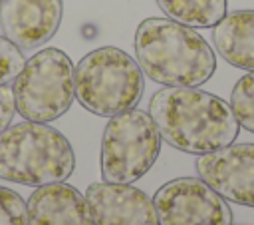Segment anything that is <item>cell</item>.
<instances>
[{"label": "cell", "mask_w": 254, "mask_h": 225, "mask_svg": "<svg viewBox=\"0 0 254 225\" xmlns=\"http://www.w3.org/2000/svg\"><path fill=\"white\" fill-rule=\"evenodd\" d=\"M135 56L143 74L163 86L198 88L216 70L208 42L171 18H147L137 26Z\"/></svg>", "instance_id": "obj_2"}, {"label": "cell", "mask_w": 254, "mask_h": 225, "mask_svg": "<svg viewBox=\"0 0 254 225\" xmlns=\"http://www.w3.org/2000/svg\"><path fill=\"white\" fill-rule=\"evenodd\" d=\"M62 14V0H2V36L14 42L20 50L40 48L58 32Z\"/></svg>", "instance_id": "obj_10"}, {"label": "cell", "mask_w": 254, "mask_h": 225, "mask_svg": "<svg viewBox=\"0 0 254 225\" xmlns=\"http://www.w3.org/2000/svg\"><path fill=\"white\" fill-rule=\"evenodd\" d=\"M196 171L226 201L254 207V143H230L202 153Z\"/></svg>", "instance_id": "obj_8"}, {"label": "cell", "mask_w": 254, "mask_h": 225, "mask_svg": "<svg viewBox=\"0 0 254 225\" xmlns=\"http://www.w3.org/2000/svg\"><path fill=\"white\" fill-rule=\"evenodd\" d=\"M0 2H2V0H0Z\"/></svg>", "instance_id": "obj_18"}, {"label": "cell", "mask_w": 254, "mask_h": 225, "mask_svg": "<svg viewBox=\"0 0 254 225\" xmlns=\"http://www.w3.org/2000/svg\"><path fill=\"white\" fill-rule=\"evenodd\" d=\"M16 113V100H14V92L8 86H0V133L12 125Z\"/></svg>", "instance_id": "obj_17"}, {"label": "cell", "mask_w": 254, "mask_h": 225, "mask_svg": "<svg viewBox=\"0 0 254 225\" xmlns=\"http://www.w3.org/2000/svg\"><path fill=\"white\" fill-rule=\"evenodd\" d=\"M85 201L93 225H159L153 199L131 183H91Z\"/></svg>", "instance_id": "obj_9"}, {"label": "cell", "mask_w": 254, "mask_h": 225, "mask_svg": "<svg viewBox=\"0 0 254 225\" xmlns=\"http://www.w3.org/2000/svg\"><path fill=\"white\" fill-rule=\"evenodd\" d=\"M16 112L30 121L50 123L62 117L75 98V76L69 56L60 48H44L26 60L12 82Z\"/></svg>", "instance_id": "obj_5"}, {"label": "cell", "mask_w": 254, "mask_h": 225, "mask_svg": "<svg viewBox=\"0 0 254 225\" xmlns=\"http://www.w3.org/2000/svg\"><path fill=\"white\" fill-rule=\"evenodd\" d=\"M161 139L175 149L202 155L230 145L238 135V121L230 104L198 88L167 86L149 104Z\"/></svg>", "instance_id": "obj_1"}, {"label": "cell", "mask_w": 254, "mask_h": 225, "mask_svg": "<svg viewBox=\"0 0 254 225\" xmlns=\"http://www.w3.org/2000/svg\"><path fill=\"white\" fill-rule=\"evenodd\" d=\"M75 169L67 137L40 121H20L0 133V179L22 185L65 181Z\"/></svg>", "instance_id": "obj_3"}, {"label": "cell", "mask_w": 254, "mask_h": 225, "mask_svg": "<svg viewBox=\"0 0 254 225\" xmlns=\"http://www.w3.org/2000/svg\"><path fill=\"white\" fill-rule=\"evenodd\" d=\"M75 98L101 117L135 108L145 92L143 70L125 50L101 46L85 54L73 68Z\"/></svg>", "instance_id": "obj_4"}, {"label": "cell", "mask_w": 254, "mask_h": 225, "mask_svg": "<svg viewBox=\"0 0 254 225\" xmlns=\"http://www.w3.org/2000/svg\"><path fill=\"white\" fill-rule=\"evenodd\" d=\"M157 4L171 20L190 28H212L226 14V0H157Z\"/></svg>", "instance_id": "obj_13"}, {"label": "cell", "mask_w": 254, "mask_h": 225, "mask_svg": "<svg viewBox=\"0 0 254 225\" xmlns=\"http://www.w3.org/2000/svg\"><path fill=\"white\" fill-rule=\"evenodd\" d=\"M24 64L26 58L22 50L6 36H0V86H8L10 82H14Z\"/></svg>", "instance_id": "obj_16"}, {"label": "cell", "mask_w": 254, "mask_h": 225, "mask_svg": "<svg viewBox=\"0 0 254 225\" xmlns=\"http://www.w3.org/2000/svg\"><path fill=\"white\" fill-rule=\"evenodd\" d=\"M216 52L230 66L254 72V10H234L212 30Z\"/></svg>", "instance_id": "obj_12"}, {"label": "cell", "mask_w": 254, "mask_h": 225, "mask_svg": "<svg viewBox=\"0 0 254 225\" xmlns=\"http://www.w3.org/2000/svg\"><path fill=\"white\" fill-rule=\"evenodd\" d=\"M159 225H232L230 205L200 177H177L153 195Z\"/></svg>", "instance_id": "obj_7"}, {"label": "cell", "mask_w": 254, "mask_h": 225, "mask_svg": "<svg viewBox=\"0 0 254 225\" xmlns=\"http://www.w3.org/2000/svg\"><path fill=\"white\" fill-rule=\"evenodd\" d=\"M230 108L238 125L254 133V72L242 76L230 94Z\"/></svg>", "instance_id": "obj_14"}, {"label": "cell", "mask_w": 254, "mask_h": 225, "mask_svg": "<svg viewBox=\"0 0 254 225\" xmlns=\"http://www.w3.org/2000/svg\"><path fill=\"white\" fill-rule=\"evenodd\" d=\"M161 153V133L143 110H127L109 117L101 137V175L109 183L141 179Z\"/></svg>", "instance_id": "obj_6"}, {"label": "cell", "mask_w": 254, "mask_h": 225, "mask_svg": "<svg viewBox=\"0 0 254 225\" xmlns=\"http://www.w3.org/2000/svg\"><path fill=\"white\" fill-rule=\"evenodd\" d=\"M28 225H93V219L85 195L65 181H56L30 195Z\"/></svg>", "instance_id": "obj_11"}, {"label": "cell", "mask_w": 254, "mask_h": 225, "mask_svg": "<svg viewBox=\"0 0 254 225\" xmlns=\"http://www.w3.org/2000/svg\"><path fill=\"white\" fill-rule=\"evenodd\" d=\"M0 225H28V203L8 187H0Z\"/></svg>", "instance_id": "obj_15"}]
</instances>
